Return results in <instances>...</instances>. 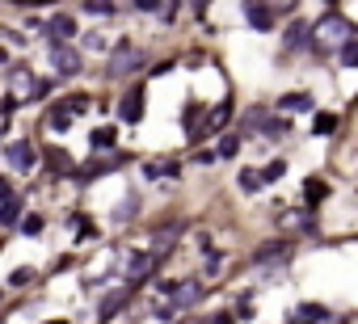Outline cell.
<instances>
[{"mask_svg":"<svg viewBox=\"0 0 358 324\" xmlns=\"http://www.w3.org/2000/svg\"><path fill=\"white\" fill-rule=\"evenodd\" d=\"M350 34H354V26H350L341 13H329V17H321V21L312 26V38H308V42H312V46L321 51V55H325V51H337Z\"/></svg>","mask_w":358,"mask_h":324,"instance_id":"1","label":"cell"},{"mask_svg":"<svg viewBox=\"0 0 358 324\" xmlns=\"http://www.w3.org/2000/svg\"><path fill=\"white\" fill-rule=\"evenodd\" d=\"M34 93H46V84H38L34 72L13 68V72H9V101H5V110H17L21 101H34Z\"/></svg>","mask_w":358,"mask_h":324,"instance_id":"2","label":"cell"},{"mask_svg":"<svg viewBox=\"0 0 358 324\" xmlns=\"http://www.w3.org/2000/svg\"><path fill=\"white\" fill-rule=\"evenodd\" d=\"M135 68H139V51H135L131 42H118V51L110 55L106 72H110V76H127V72H135Z\"/></svg>","mask_w":358,"mask_h":324,"instance_id":"3","label":"cell"},{"mask_svg":"<svg viewBox=\"0 0 358 324\" xmlns=\"http://www.w3.org/2000/svg\"><path fill=\"white\" fill-rule=\"evenodd\" d=\"M152 265H156V253H131V257H123V274H127V282H143L152 274Z\"/></svg>","mask_w":358,"mask_h":324,"instance_id":"4","label":"cell"},{"mask_svg":"<svg viewBox=\"0 0 358 324\" xmlns=\"http://www.w3.org/2000/svg\"><path fill=\"white\" fill-rule=\"evenodd\" d=\"M51 64H55L60 76H76V72H80V55H76L72 46H64V42H55V51H51Z\"/></svg>","mask_w":358,"mask_h":324,"instance_id":"5","label":"cell"},{"mask_svg":"<svg viewBox=\"0 0 358 324\" xmlns=\"http://www.w3.org/2000/svg\"><path fill=\"white\" fill-rule=\"evenodd\" d=\"M5 156H9V165L21 169V173L34 169V143H26V139H13V143L5 147Z\"/></svg>","mask_w":358,"mask_h":324,"instance_id":"6","label":"cell"},{"mask_svg":"<svg viewBox=\"0 0 358 324\" xmlns=\"http://www.w3.org/2000/svg\"><path fill=\"white\" fill-rule=\"evenodd\" d=\"M169 299H173L177 312H186V307H194V303L202 299V282H177V287L169 291Z\"/></svg>","mask_w":358,"mask_h":324,"instance_id":"7","label":"cell"},{"mask_svg":"<svg viewBox=\"0 0 358 324\" xmlns=\"http://www.w3.org/2000/svg\"><path fill=\"white\" fill-rule=\"evenodd\" d=\"M244 17H249L253 30H270V26H274V9L266 5V0H249V5H244Z\"/></svg>","mask_w":358,"mask_h":324,"instance_id":"8","label":"cell"},{"mask_svg":"<svg viewBox=\"0 0 358 324\" xmlns=\"http://www.w3.org/2000/svg\"><path fill=\"white\" fill-rule=\"evenodd\" d=\"M127 299H131V287H118V291H110L106 299L97 303V316H101V320H110V316H118V312L127 307Z\"/></svg>","mask_w":358,"mask_h":324,"instance_id":"9","label":"cell"},{"mask_svg":"<svg viewBox=\"0 0 358 324\" xmlns=\"http://www.w3.org/2000/svg\"><path fill=\"white\" fill-rule=\"evenodd\" d=\"M42 160L51 165V173H72V169H76V160H72L64 147H42Z\"/></svg>","mask_w":358,"mask_h":324,"instance_id":"10","label":"cell"},{"mask_svg":"<svg viewBox=\"0 0 358 324\" xmlns=\"http://www.w3.org/2000/svg\"><path fill=\"white\" fill-rule=\"evenodd\" d=\"M118 114H123L127 123H139V118H143V89H131V93L123 97V105H118Z\"/></svg>","mask_w":358,"mask_h":324,"instance_id":"11","label":"cell"},{"mask_svg":"<svg viewBox=\"0 0 358 324\" xmlns=\"http://www.w3.org/2000/svg\"><path fill=\"white\" fill-rule=\"evenodd\" d=\"M46 34L55 38V42H68L72 34H76V17H68V13H60V17H51V26H46Z\"/></svg>","mask_w":358,"mask_h":324,"instance_id":"12","label":"cell"},{"mask_svg":"<svg viewBox=\"0 0 358 324\" xmlns=\"http://www.w3.org/2000/svg\"><path fill=\"white\" fill-rule=\"evenodd\" d=\"M287 257V240H270V244H262L258 253H253V261L258 265H266V261H283Z\"/></svg>","mask_w":358,"mask_h":324,"instance_id":"13","label":"cell"},{"mask_svg":"<svg viewBox=\"0 0 358 324\" xmlns=\"http://www.w3.org/2000/svg\"><path fill=\"white\" fill-rule=\"evenodd\" d=\"M278 110H287V114H299V110H312V97H308V93H287V97L278 101Z\"/></svg>","mask_w":358,"mask_h":324,"instance_id":"14","label":"cell"},{"mask_svg":"<svg viewBox=\"0 0 358 324\" xmlns=\"http://www.w3.org/2000/svg\"><path fill=\"white\" fill-rule=\"evenodd\" d=\"M228 118H232V105H228V101H220L215 110L207 114V127H202V131H207V135H211V131H224V123H228Z\"/></svg>","mask_w":358,"mask_h":324,"instance_id":"15","label":"cell"},{"mask_svg":"<svg viewBox=\"0 0 358 324\" xmlns=\"http://www.w3.org/2000/svg\"><path fill=\"white\" fill-rule=\"evenodd\" d=\"M278 228H283V232H295V228H312V219H308L303 210H283V215H278Z\"/></svg>","mask_w":358,"mask_h":324,"instance_id":"16","label":"cell"},{"mask_svg":"<svg viewBox=\"0 0 358 324\" xmlns=\"http://www.w3.org/2000/svg\"><path fill=\"white\" fill-rule=\"evenodd\" d=\"M333 312L329 307H321V303H299L295 307V320H329Z\"/></svg>","mask_w":358,"mask_h":324,"instance_id":"17","label":"cell"},{"mask_svg":"<svg viewBox=\"0 0 358 324\" xmlns=\"http://www.w3.org/2000/svg\"><path fill=\"white\" fill-rule=\"evenodd\" d=\"M21 219V198H5V206H0V224H17Z\"/></svg>","mask_w":358,"mask_h":324,"instance_id":"18","label":"cell"},{"mask_svg":"<svg viewBox=\"0 0 358 324\" xmlns=\"http://www.w3.org/2000/svg\"><path fill=\"white\" fill-rule=\"evenodd\" d=\"M165 173H169V177L181 173V169H177V160H152V165H147V177H165Z\"/></svg>","mask_w":358,"mask_h":324,"instance_id":"19","label":"cell"},{"mask_svg":"<svg viewBox=\"0 0 358 324\" xmlns=\"http://www.w3.org/2000/svg\"><path fill=\"white\" fill-rule=\"evenodd\" d=\"M341 64H346V68H358V38H354V34L341 42Z\"/></svg>","mask_w":358,"mask_h":324,"instance_id":"20","label":"cell"},{"mask_svg":"<svg viewBox=\"0 0 358 324\" xmlns=\"http://www.w3.org/2000/svg\"><path fill=\"white\" fill-rule=\"evenodd\" d=\"M89 143H93L97 152H101V147H114V131H110V127H97V131L89 135Z\"/></svg>","mask_w":358,"mask_h":324,"instance_id":"21","label":"cell"},{"mask_svg":"<svg viewBox=\"0 0 358 324\" xmlns=\"http://www.w3.org/2000/svg\"><path fill=\"white\" fill-rule=\"evenodd\" d=\"M308 38H312V26L295 21V26H291V34H287V46H299V42H308Z\"/></svg>","mask_w":358,"mask_h":324,"instance_id":"22","label":"cell"},{"mask_svg":"<svg viewBox=\"0 0 358 324\" xmlns=\"http://www.w3.org/2000/svg\"><path fill=\"white\" fill-rule=\"evenodd\" d=\"M51 127H55V131L72 127V110H68V105H60V110H51Z\"/></svg>","mask_w":358,"mask_h":324,"instance_id":"23","label":"cell"},{"mask_svg":"<svg viewBox=\"0 0 358 324\" xmlns=\"http://www.w3.org/2000/svg\"><path fill=\"white\" fill-rule=\"evenodd\" d=\"M287 173V165H283V160H270V165H262V181H278Z\"/></svg>","mask_w":358,"mask_h":324,"instance_id":"24","label":"cell"},{"mask_svg":"<svg viewBox=\"0 0 358 324\" xmlns=\"http://www.w3.org/2000/svg\"><path fill=\"white\" fill-rule=\"evenodd\" d=\"M240 186H244V190L253 194V190H262L266 181H262V173H253V169H244V173H240Z\"/></svg>","mask_w":358,"mask_h":324,"instance_id":"25","label":"cell"},{"mask_svg":"<svg viewBox=\"0 0 358 324\" xmlns=\"http://www.w3.org/2000/svg\"><path fill=\"white\" fill-rule=\"evenodd\" d=\"M333 127H337V114H316V127H312V131H316V135H329Z\"/></svg>","mask_w":358,"mask_h":324,"instance_id":"26","label":"cell"},{"mask_svg":"<svg viewBox=\"0 0 358 324\" xmlns=\"http://www.w3.org/2000/svg\"><path fill=\"white\" fill-rule=\"evenodd\" d=\"M89 105H93V97H84V93H76V97H68V110H72V114H84V110H89Z\"/></svg>","mask_w":358,"mask_h":324,"instance_id":"27","label":"cell"},{"mask_svg":"<svg viewBox=\"0 0 358 324\" xmlns=\"http://www.w3.org/2000/svg\"><path fill=\"white\" fill-rule=\"evenodd\" d=\"M266 135H270V139H283V135H287V118H274V123H266Z\"/></svg>","mask_w":358,"mask_h":324,"instance_id":"28","label":"cell"},{"mask_svg":"<svg viewBox=\"0 0 358 324\" xmlns=\"http://www.w3.org/2000/svg\"><path fill=\"white\" fill-rule=\"evenodd\" d=\"M303 194H308V198H325L329 190H325V181H316V177H312L308 186H303Z\"/></svg>","mask_w":358,"mask_h":324,"instance_id":"29","label":"cell"},{"mask_svg":"<svg viewBox=\"0 0 358 324\" xmlns=\"http://www.w3.org/2000/svg\"><path fill=\"white\" fill-rule=\"evenodd\" d=\"M84 9H89V13H110L114 5H110V0H84Z\"/></svg>","mask_w":358,"mask_h":324,"instance_id":"30","label":"cell"},{"mask_svg":"<svg viewBox=\"0 0 358 324\" xmlns=\"http://www.w3.org/2000/svg\"><path fill=\"white\" fill-rule=\"evenodd\" d=\"M236 147H240V139H236V135H228V139L220 143V156H236Z\"/></svg>","mask_w":358,"mask_h":324,"instance_id":"31","label":"cell"},{"mask_svg":"<svg viewBox=\"0 0 358 324\" xmlns=\"http://www.w3.org/2000/svg\"><path fill=\"white\" fill-rule=\"evenodd\" d=\"M21 228L34 236V232H42V219H38V215H26V219H21Z\"/></svg>","mask_w":358,"mask_h":324,"instance_id":"32","label":"cell"},{"mask_svg":"<svg viewBox=\"0 0 358 324\" xmlns=\"http://www.w3.org/2000/svg\"><path fill=\"white\" fill-rule=\"evenodd\" d=\"M266 5H270L274 13H291V9H295V0H266Z\"/></svg>","mask_w":358,"mask_h":324,"instance_id":"33","label":"cell"},{"mask_svg":"<svg viewBox=\"0 0 358 324\" xmlns=\"http://www.w3.org/2000/svg\"><path fill=\"white\" fill-rule=\"evenodd\" d=\"M135 9H139V13H156L161 0H135Z\"/></svg>","mask_w":358,"mask_h":324,"instance_id":"34","label":"cell"},{"mask_svg":"<svg viewBox=\"0 0 358 324\" xmlns=\"http://www.w3.org/2000/svg\"><path fill=\"white\" fill-rule=\"evenodd\" d=\"M9 194H13V186H9V177H0V202H5Z\"/></svg>","mask_w":358,"mask_h":324,"instance_id":"35","label":"cell"},{"mask_svg":"<svg viewBox=\"0 0 358 324\" xmlns=\"http://www.w3.org/2000/svg\"><path fill=\"white\" fill-rule=\"evenodd\" d=\"M9 131V110H0V135Z\"/></svg>","mask_w":358,"mask_h":324,"instance_id":"36","label":"cell"},{"mask_svg":"<svg viewBox=\"0 0 358 324\" xmlns=\"http://www.w3.org/2000/svg\"><path fill=\"white\" fill-rule=\"evenodd\" d=\"M17 5H26V9H34V5H46V0H17Z\"/></svg>","mask_w":358,"mask_h":324,"instance_id":"37","label":"cell"},{"mask_svg":"<svg viewBox=\"0 0 358 324\" xmlns=\"http://www.w3.org/2000/svg\"><path fill=\"white\" fill-rule=\"evenodd\" d=\"M9 64V55H5V46H0V68H5Z\"/></svg>","mask_w":358,"mask_h":324,"instance_id":"38","label":"cell"}]
</instances>
